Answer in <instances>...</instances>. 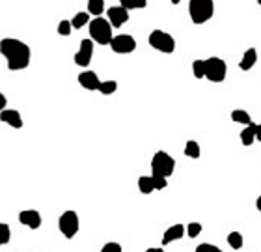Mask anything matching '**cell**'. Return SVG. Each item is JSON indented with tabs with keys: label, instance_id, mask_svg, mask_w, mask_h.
<instances>
[{
	"label": "cell",
	"instance_id": "obj_1",
	"mask_svg": "<svg viewBox=\"0 0 261 252\" xmlns=\"http://www.w3.org/2000/svg\"><path fill=\"white\" fill-rule=\"evenodd\" d=\"M0 55L6 58L10 71H21L30 66L32 51L30 47L15 37H2L0 39Z\"/></svg>",
	"mask_w": 261,
	"mask_h": 252
},
{
	"label": "cell",
	"instance_id": "obj_2",
	"mask_svg": "<svg viewBox=\"0 0 261 252\" xmlns=\"http://www.w3.org/2000/svg\"><path fill=\"white\" fill-rule=\"evenodd\" d=\"M188 15L194 25H203L207 21H211L215 15V2L213 0H190Z\"/></svg>",
	"mask_w": 261,
	"mask_h": 252
},
{
	"label": "cell",
	"instance_id": "obj_3",
	"mask_svg": "<svg viewBox=\"0 0 261 252\" xmlns=\"http://www.w3.org/2000/svg\"><path fill=\"white\" fill-rule=\"evenodd\" d=\"M90 37L91 41H95L99 45H110L112 43V25L109 23V19L95 17L93 21H90Z\"/></svg>",
	"mask_w": 261,
	"mask_h": 252
},
{
	"label": "cell",
	"instance_id": "obj_4",
	"mask_svg": "<svg viewBox=\"0 0 261 252\" xmlns=\"http://www.w3.org/2000/svg\"><path fill=\"white\" fill-rule=\"evenodd\" d=\"M176 170V159L166 152H157L151 159V176H161V178H170Z\"/></svg>",
	"mask_w": 261,
	"mask_h": 252
},
{
	"label": "cell",
	"instance_id": "obj_5",
	"mask_svg": "<svg viewBox=\"0 0 261 252\" xmlns=\"http://www.w3.org/2000/svg\"><path fill=\"white\" fill-rule=\"evenodd\" d=\"M147 41L151 45L153 49L159 51V53H164V55H172L176 51V39L172 34L164 30H153L147 37Z\"/></svg>",
	"mask_w": 261,
	"mask_h": 252
},
{
	"label": "cell",
	"instance_id": "obj_6",
	"mask_svg": "<svg viewBox=\"0 0 261 252\" xmlns=\"http://www.w3.org/2000/svg\"><path fill=\"white\" fill-rule=\"evenodd\" d=\"M228 77V64L222 58L211 56L205 60V79L211 82H224Z\"/></svg>",
	"mask_w": 261,
	"mask_h": 252
},
{
	"label": "cell",
	"instance_id": "obj_7",
	"mask_svg": "<svg viewBox=\"0 0 261 252\" xmlns=\"http://www.w3.org/2000/svg\"><path fill=\"white\" fill-rule=\"evenodd\" d=\"M79 228L80 221L77 211H64L60 219H58V230H60L66 239H73L75 235L79 234Z\"/></svg>",
	"mask_w": 261,
	"mask_h": 252
},
{
	"label": "cell",
	"instance_id": "obj_8",
	"mask_svg": "<svg viewBox=\"0 0 261 252\" xmlns=\"http://www.w3.org/2000/svg\"><path fill=\"white\" fill-rule=\"evenodd\" d=\"M110 49L114 51L116 55H129V53H134V51H136V39H134L131 34L114 36L112 43H110Z\"/></svg>",
	"mask_w": 261,
	"mask_h": 252
},
{
	"label": "cell",
	"instance_id": "obj_9",
	"mask_svg": "<svg viewBox=\"0 0 261 252\" xmlns=\"http://www.w3.org/2000/svg\"><path fill=\"white\" fill-rule=\"evenodd\" d=\"M91 56H93V41L91 39H82L79 51L75 53V64L79 68H88L91 64Z\"/></svg>",
	"mask_w": 261,
	"mask_h": 252
},
{
	"label": "cell",
	"instance_id": "obj_10",
	"mask_svg": "<svg viewBox=\"0 0 261 252\" xmlns=\"http://www.w3.org/2000/svg\"><path fill=\"white\" fill-rule=\"evenodd\" d=\"M19 222L25 224L26 228L30 230H39L41 228V213L36 211V209H25L19 213Z\"/></svg>",
	"mask_w": 261,
	"mask_h": 252
},
{
	"label": "cell",
	"instance_id": "obj_11",
	"mask_svg": "<svg viewBox=\"0 0 261 252\" xmlns=\"http://www.w3.org/2000/svg\"><path fill=\"white\" fill-rule=\"evenodd\" d=\"M107 13H109V23L112 25V28H120V26H123L129 21V12L125 8L120 6V4L109 8Z\"/></svg>",
	"mask_w": 261,
	"mask_h": 252
},
{
	"label": "cell",
	"instance_id": "obj_12",
	"mask_svg": "<svg viewBox=\"0 0 261 252\" xmlns=\"http://www.w3.org/2000/svg\"><path fill=\"white\" fill-rule=\"evenodd\" d=\"M101 82H103V80L99 79L95 71H82V73H79V84L84 88V90H90V92H95V90H97L99 92Z\"/></svg>",
	"mask_w": 261,
	"mask_h": 252
},
{
	"label": "cell",
	"instance_id": "obj_13",
	"mask_svg": "<svg viewBox=\"0 0 261 252\" xmlns=\"http://www.w3.org/2000/svg\"><path fill=\"white\" fill-rule=\"evenodd\" d=\"M0 122L8 123L13 129H21V127H23V116H21V112L15 111V109H6V111L0 114Z\"/></svg>",
	"mask_w": 261,
	"mask_h": 252
},
{
	"label": "cell",
	"instance_id": "obj_14",
	"mask_svg": "<svg viewBox=\"0 0 261 252\" xmlns=\"http://www.w3.org/2000/svg\"><path fill=\"white\" fill-rule=\"evenodd\" d=\"M187 234V226H183V224H174L170 226L163 235V245H170L174 241H179L183 239V235Z\"/></svg>",
	"mask_w": 261,
	"mask_h": 252
},
{
	"label": "cell",
	"instance_id": "obj_15",
	"mask_svg": "<svg viewBox=\"0 0 261 252\" xmlns=\"http://www.w3.org/2000/svg\"><path fill=\"white\" fill-rule=\"evenodd\" d=\"M255 62H257V51L254 47H250V49L244 51L243 58L239 62V69L241 71H248V69H252L255 66Z\"/></svg>",
	"mask_w": 261,
	"mask_h": 252
},
{
	"label": "cell",
	"instance_id": "obj_16",
	"mask_svg": "<svg viewBox=\"0 0 261 252\" xmlns=\"http://www.w3.org/2000/svg\"><path fill=\"white\" fill-rule=\"evenodd\" d=\"M255 127H257V123H250V125L243 127L241 135H239V138L243 142V146H252L255 142Z\"/></svg>",
	"mask_w": 261,
	"mask_h": 252
},
{
	"label": "cell",
	"instance_id": "obj_17",
	"mask_svg": "<svg viewBox=\"0 0 261 252\" xmlns=\"http://www.w3.org/2000/svg\"><path fill=\"white\" fill-rule=\"evenodd\" d=\"M231 122H235V123H241V125H250V123H254L252 122V116H250L248 112L243 111V109H235V111H231Z\"/></svg>",
	"mask_w": 261,
	"mask_h": 252
},
{
	"label": "cell",
	"instance_id": "obj_18",
	"mask_svg": "<svg viewBox=\"0 0 261 252\" xmlns=\"http://www.w3.org/2000/svg\"><path fill=\"white\" fill-rule=\"evenodd\" d=\"M138 191L142 192V194H151V192L155 191L151 176H142V178H138Z\"/></svg>",
	"mask_w": 261,
	"mask_h": 252
},
{
	"label": "cell",
	"instance_id": "obj_19",
	"mask_svg": "<svg viewBox=\"0 0 261 252\" xmlns=\"http://www.w3.org/2000/svg\"><path fill=\"white\" fill-rule=\"evenodd\" d=\"M185 155L187 157H190V159H200V155H201V148H200V144L196 140H188L187 144H185Z\"/></svg>",
	"mask_w": 261,
	"mask_h": 252
},
{
	"label": "cell",
	"instance_id": "obj_20",
	"mask_svg": "<svg viewBox=\"0 0 261 252\" xmlns=\"http://www.w3.org/2000/svg\"><path fill=\"white\" fill-rule=\"evenodd\" d=\"M86 12L90 15L101 17V13L105 12V0H88V10Z\"/></svg>",
	"mask_w": 261,
	"mask_h": 252
},
{
	"label": "cell",
	"instance_id": "obj_21",
	"mask_svg": "<svg viewBox=\"0 0 261 252\" xmlns=\"http://www.w3.org/2000/svg\"><path fill=\"white\" fill-rule=\"evenodd\" d=\"M71 25H73V28H77V30H80V28L86 25H90V13L79 12L73 19H71Z\"/></svg>",
	"mask_w": 261,
	"mask_h": 252
},
{
	"label": "cell",
	"instance_id": "obj_22",
	"mask_svg": "<svg viewBox=\"0 0 261 252\" xmlns=\"http://www.w3.org/2000/svg\"><path fill=\"white\" fill-rule=\"evenodd\" d=\"M228 245H230L231 248H235V250L243 248L244 245L243 234H241V232H230V234H228Z\"/></svg>",
	"mask_w": 261,
	"mask_h": 252
},
{
	"label": "cell",
	"instance_id": "obj_23",
	"mask_svg": "<svg viewBox=\"0 0 261 252\" xmlns=\"http://www.w3.org/2000/svg\"><path fill=\"white\" fill-rule=\"evenodd\" d=\"M12 241V228L6 222H0V246L8 245Z\"/></svg>",
	"mask_w": 261,
	"mask_h": 252
},
{
	"label": "cell",
	"instance_id": "obj_24",
	"mask_svg": "<svg viewBox=\"0 0 261 252\" xmlns=\"http://www.w3.org/2000/svg\"><path fill=\"white\" fill-rule=\"evenodd\" d=\"M120 6L125 8V10H142V8H146L147 6V2L146 0H122L120 2Z\"/></svg>",
	"mask_w": 261,
	"mask_h": 252
},
{
	"label": "cell",
	"instance_id": "obj_25",
	"mask_svg": "<svg viewBox=\"0 0 261 252\" xmlns=\"http://www.w3.org/2000/svg\"><path fill=\"white\" fill-rule=\"evenodd\" d=\"M192 75L196 79H205V60L192 62Z\"/></svg>",
	"mask_w": 261,
	"mask_h": 252
},
{
	"label": "cell",
	"instance_id": "obj_26",
	"mask_svg": "<svg viewBox=\"0 0 261 252\" xmlns=\"http://www.w3.org/2000/svg\"><path fill=\"white\" fill-rule=\"evenodd\" d=\"M116 90H118V82L116 80H103L101 86H99V92L103 95H112Z\"/></svg>",
	"mask_w": 261,
	"mask_h": 252
},
{
	"label": "cell",
	"instance_id": "obj_27",
	"mask_svg": "<svg viewBox=\"0 0 261 252\" xmlns=\"http://www.w3.org/2000/svg\"><path fill=\"white\" fill-rule=\"evenodd\" d=\"M201 230H203V226H201L200 222H188L187 224V235L190 239L198 237V235L201 234Z\"/></svg>",
	"mask_w": 261,
	"mask_h": 252
},
{
	"label": "cell",
	"instance_id": "obj_28",
	"mask_svg": "<svg viewBox=\"0 0 261 252\" xmlns=\"http://www.w3.org/2000/svg\"><path fill=\"white\" fill-rule=\"evenodd\" d=\"M71 32H73V25H71V21L64 19V21L58 23V34H60V36L67 37V36H71Z\"/></svg>",
	"mask_w": 261,
	"mask_h": 252
},
{
	"label": "cell",
	"instance_id": "obj_29",
	"mask_svg": "<svg viewBox=\"0 0 261 252\" xmlns=\"http://www.w3.org/2000/svg\"><path fill=\"white\" fill-rule=\"evenodd\" d=\"M196 252H224L220 246L213 245V243H201V245L196 246Z\"/></svg>",
	"mask_w": 261,
	"mask_h": 252
},
{
	"label": "cell",
	"instance_id": "obj_30",
	"mask_svg": "<svg viewBox=\"0 0 261 252\" xmlns=\"http://www.w3.org/2000/svg\"><path fill=\"white\" fill-rule=\"evenodd\" d=\"M153 178V185H155V191H163L168 187V179L166 178H161V176H151Z\"/></svg>",
	"mask_w": 261,
	"mask_h": 252
},
{
	"label": "cell",
	"instance_id": "obj_31",
	"mask_svg": "<svg viewBox=\"0 0 261 252\" xmlns=\"http://www.w3.org/2000/svg\"><path fill=\"white\" fill-rule=\"evenodd\" d=\"M101 252H123L122 245L120 243H116V241H110V243H105Z\"/></svg>",
	"mask_w": 261,
	"mask_h": 252
},
{
	"label": "cell",
	"instance_id": "obj_32",
	"mask_svg": "<svg viewBox=\"0 0 261 252\" xmlns=\"http://www.w3.org/2000/svg\"><path fill=\"white\" fill-rule=\"evenodd\" d=\"M6 105H8V99H6V95L0 92V114L6 111Z\"/></svg>",
	"mask_w": 261,
	"mask_h": 252
},
{
	"label": "cell",
	"instance_id": "obj_33",
	"mask_svg": "<svg viewBox=\"0 0 261 252\" xmlns=\"http://www.w3.org/2000/svg\"><path fill=\"white\" fill-rule=\"evenodd\" d=\"M255 140L261 142V123H257V127H255Z\"/></svg>",
	"mask_w": 261,
	"mask_h": 252
},
{
	"label": "cell",
	"instance_id": "obj_34",
	"mask_svg": "<svg viewBox=\"0 0 261 252\" xmlns=\"http://www.w3.org/2000/svg\"><path fill=\"white\" fill-rule=\"evenodd\" d=\"M146 252H166V250H164V248H155V246H149Z\"/></svg>",
	"mask_w": 261,
	"mask_h": 252
},
{
	"label": "cell",
	"instance_id": "obj_35",
	"mask_svg": "<svg viewBox=\"0 0 261 252\" xmlns=\"http://www.w3.org/2000/svg\"><path fill=\"white\" fill-rule=\"evenodd\" d=\"M255 208H257V211L261 213V194L257 196V200H255Z\"/></svg>",
	"mask_w": 261,
	"mask_h": 252
},
{
	"label": "cell",
	"instance_id": "obj_36",
	"mask_svg": "<svg viewBox=\"0 0 261 252\" xmlns=\"http://www.w3.org/2000/svg\"><path fill=\"white\" fill-rule=\"evenodd\" d=\"M257 4H259V6H261V0H259V2H257Z\"/></svg>",
	"mask_w": 261,
	"mask_h": 252
}]
</instances>
